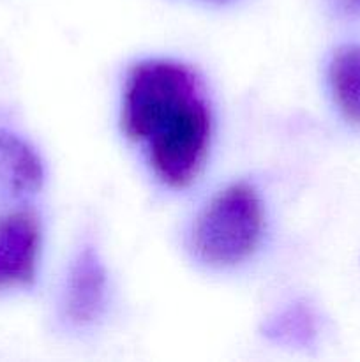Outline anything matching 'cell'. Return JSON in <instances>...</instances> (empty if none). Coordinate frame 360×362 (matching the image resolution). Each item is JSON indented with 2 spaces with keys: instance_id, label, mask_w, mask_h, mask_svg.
Returning a JSON list of instances; mask_svg holds the SVG:
<instances>
[{
  "instance_id": "4",
  "label": "cell",
  "mask_w": 360,
  "mask_h": 362,
  "mask_svg": "<svg viewBox=\"0 0 360 362\" xmlns=\"http://www.w3.org/2000/svg\"><path fill=\"white\" fill-rule=\"evenodd\" d=\"M41 253V225L34 212L0 216V292L34 283Z\"/></svg>"
},
{
  "instance_id": "1",
  "label": "cell",
  "mask_w": 360,
  "mask_h": 362,
  "mask_svg": "<svg viewBox=\"0 0 360 362\" xmlns=\"http://www.w3.org/2000/svg\"><path fill=\"white\" fill-rule=\"evenodd\" d=\"M122 127L145 148L162 182L186 187L196 179L210 141V112L200 83L182 64L143 60L129 71Z\"/></svg>"
},
{
  "instance_id": "8",
  "label": "cell",
  "mask_w": 360,
  "mask_h": 362,
  "mask_svg": "<svg viewBox=\"0 0 360 362\" xmlns=\"http://www.w3.org/2000/svg\"><path fill=\"white\" fill-rule=\"evenodd\" d=\"M337 7L348 16H356L360 14V0H335Z\"/></svg>"
},
{
  "instance_id": "3",
  "label": "cell",
  "mask_w": 360,
  "mask_h": 362,
  "mask_svg": "<svg viewBox=\"0 0 360 362\" xmlns=\"http://www.w3.org/2000/svg\"><path fill=\"white\" fill-rule=\"evenodd\" d=\"M109 303V281L104 264L92 246L76 255L64 279L59 320L67 331H87L102 320Z\"/></svg>"
},
{
  "instance_id": "6",
  "label": "cell",
  "mask_w": 360,
  "mask_h": 362,
  "mask_svg": "<svg viewBox=\"0 0 360 362\" xmlns=\"http://www.w3.org/2000/svg\"><path fill=\"white\" fill-rule=\"evenodd\" d=\"M328 80L339 112L353 126H360V45H346L334 53Z\"/></svg>"
},
{
  "instance_id": "7",
  "label": "cell",
  "mask_w": 360,
  "mask_h": 362,
  "mask_svg": "<svg viewBox=\"0 0 360 362\" xmlns=\"http://www.w3.org/2000/svg\"><path fill=\"white\" fill-rule=\"evenodd\" d=\"M268 339L282 345H309L318 332V317L306 303H293L268 318L263 325Z\"/></svg>"
},
{
  "instance_id": "2",
  "label": "cell",
  "mask_w": 360,
  "mask_h": 362,
  "mask_svg": "<svg viewBox=\"0 0 360 362\" xmlns=\"http://www.w3.org/2000/svg\"><path fill=\"white\" fill-rule=\"evenodd\" d=\"M263 232V209L249 184L219 191L193 226V250L212 267H232L253 255Z\"/></svg>"
},
{
  "instance_id": "5",
  "label": "cell",
  "mask_w": 360,
  "mask_h": 362,
  "mask_svg": "<svg viewBox=\"0 0 360 362\" xmlns=\"http://www.w3.org/2000/svg\"><path fill=\"white\" fill-rule=\"evenodd\" d=\"M44 172L34 148L11 131L0 129V193L23 198L41 189Z\"/></svg>"
}]
</instances>
